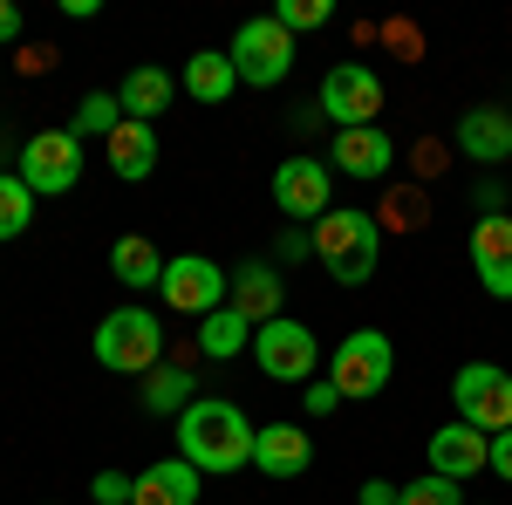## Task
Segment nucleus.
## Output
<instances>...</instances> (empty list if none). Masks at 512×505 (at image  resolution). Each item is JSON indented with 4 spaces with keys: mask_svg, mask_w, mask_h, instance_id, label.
Returning a JSON list of instances; mask_svg holds the SVG:
<instances>
[{
    "mask_svg": "<svg viewBox=\"0 0 512 505\" xmlns=\"http://www.w3.org/2000/svg\"><path fill=\"white\" fill-rule=\"evenodd\" d=\"M110 171H117L123 185H144V178L158 171V130L123 117L117 130H110Z\"/></svg>",
    "mask_w": 512,
    "mask_h": 505,
    "instance_id": "nucleus-20",
    "label": "nucleus"
},
{
    "mask_svg": "<svg viewBox=\"0 0 512 505\" xmlns=\"http://www.w3.org/2000/svg\"><path fill=\"white\" fill-rule=\"evenodd\" d=\"M96 362L110 369V376H151L164 362V321L151 308H117L96 321Z\"/></svg>",
    "mask_w": 512,
    "mask_h": 505,
    "instance_id": "nucleus-3",
    "label": "nucleus"
},
{
    "mask_svg": "<svg viewBox=\"0 0 512 505\" xmlns=\"http://www.w3.org/2000/svg\"><path fill=\"white\" fill-rule=\"evenodd\" d=\"M315 260L342 287H362L376 260H383V219L376 212H355V205H335L328 219H315Z\"/></svg>",
    "mask_w": 512,
    "mask_h": 505,
    "instance_id": "nucleus-2",
    "label": "nucleus"
},
{
    "mask_svg": "<svg viewBox=\"0 0 512 505\" xmlns=\"http://www.w3.org/2000/svg\"><path fill=\"white\" fill-rule=\"evenodd\" d=\"M315 253V233H301V226H287V233L274 239V267H301Z\"/></svg>",
    "mask_w": 512,
    "mask_h": 505,
    "instance_id": "nucleus-31",
    "label": "nucleus"
},
{
    "mask_svg": "<svg viewBox=\"0 0 512 505\" xmlns=\"http://www.w3.org/2000/svg\"><path fill=\"white\" fill-rule=\"evenodd\" d=\"M253 437H260V424H253L239 403L198 396L192 410L178 417V458L192 471H205V478H226V471L253 465Z\"/></svg>",
    "mask_w": 512,
    "mask_h": 505,
    "instance_id": "nucleus-1",
    "label": "nucleus"
},
{
    "mask_svg": "<svg viewBox=\"0 0 512 505\" xmlns=\"http://www.w3.org/2000/svg\"><path fill=\"white\" fill-rule=\"evenodd\" d=\"M451 403H458V424L485 430V437L512 430V376L499 362H465L451 376Z\"/></svg>",
    "mask_w": 512,
    "mask_h": 505,
    "instance_id": "nucleus-6",
    "label": "nucleus"
},
{
    "mask_svg": "<svg viewBox=\"0 0 512 505\" xmlns=\"http://www.w3.org/2000/svg\"><path fill=\"white\" fill-rule=\"evenodd\" d=\"M472 273L492 301H512V212H492L472 226Z\"/></svg>",
    "mask_w": 512,
    "mask_h": 505,
    "instance_id": "nucleus-13",
    "label": "nucleus"
},
{
    "mask_svg": "<svg viewBox=\"0 0 512 505\" xmlns=\"http://www.w3.org/2000/svg\"><path fill=\"white\" fill-rule=\"evenodd\" d=\"M171 96H178V76L171 69H130V76L117 82V103L130 123H158L164 110H171Z\"/></svg>",
    "mask_w": 512,
    "mask_h": 505,
    "instance_id": "nucleus-19",
    "label": "nucleus"
},
{
    "mask_svg": "<svg viewBox=\"0 0 512 505\" xmlns=\"http://www.w3.org/2000/svg\"><path fill=\"white\" fill-rule=\"evenodd\" d=\"M130 492H137V478H123V471H96L89 478V499L96 505H130Z\"/></svg>",
    "mask_w": 512,
    "mask_h": 505,
    "instance_id": "nucleus-30",
    "label": "nucleus"
},
{
    "mask_svg": "<svg viewBox=\"0 0 512 505\" xmlns=\"http://www.w3.org/2000/svg\"><path fill=\"white\" fill-rule=\"evenodd\" d=\"M274 205L287 219H328L335 212V171H328V157H287L274 171Z\"/></svg>",
    "mask_w": 512,
    "mask_h": 505,
    "instance_id": "nucleus-11",
    "label": "nucleus"
},
{
    "mask_svg": "<svg viewBox=\"0 0 512 505\" xmlns=\"http://www.w3.org/2000/svg\"><path fill=\"white\" fill-rule=\"evenodd\" d=\"M287 123H294V130H315V123H328V117H321V103H294Z\"/></svg>",
    "mask_w": 512,
    "mask_h": 505,
    "instance_id": "nucleus-36",
    "label": "nucleus"
},
{
    "mask_svg": "<svg viewBox=\"0 0 512 505\" xmlns=\"http://www.w3.org/2000/svg\"><path fill=\"white\" fill-rule=\"evenodd\" d=\"M485 458H492V437H485V430L458 424V417H451L444 430H431V471H437V478L465 485V478L485 471Z\"/></svg>",
    "mask_w": 512,
    "mask_h": 505,
    "instance_id": "nucleus-15",
    "label": "nucleus"
},
{
    "mask_svg": "<svg viewBox=\"0 0 512 505\" xmlns=\"http://www.w3.org/2000/svg\"><path fill=\"white\" fill-rule=\"evenodd\" d=\"M465 505H492V499H465Z\"/></svg>",
    "mask_w": 512,
    "mask_h": 505,
    "instance_id": "nucleus-38",
    "label": "nucleus"
},
{
    "mask_svg": "<svg viewBox=\"0 0 512 505\" xmlns=\"http://www.w3.org/2000/svg\"><path fill=\"white\" fill-rule=\"evenodd\" d=\"M342 410V389L335 383H308V417H335Z\"/></svg>",
    "mask_w": 512,
    "mask_h": 505,
    "instance_id": "nucleus-32",
    "label": "nucleus"
},
{
    "mask_svg": "<svg viewBox=\"0 0 512 505\" xmlns=\"http://www.w3.org/2000/svg\"><path fill=\"white\" fill-rule=\"evenodd\" d=\"M485 471H499V478L512 485V430H499V437H492V458H485Z\"/></svg>",
    "mask_w": 512,
    "mask_h": 505,
    "instance_id": "nucleus-34",
    "label": "nucleus"
},
{
    "mask_svg": "<svg viewBox=\"0 0 512 505\" xmlns=\"http://www.w3.org/2000/svg\"><path fill=\"white\" fill-rule=\"evenodd\" d=\"M35 226V192L21 185V171H0V246Z\"/></svg>",
    "mask_w": 512,
    "mask_h": 505,
    "instance_id": "nucleus-25",
    "label": "nucleus"
},
{
    "mask_svg": "<svg viewBox=\"0 0 512 505\" xmlns=\"http://www.w3.org/2000/svg\"><path fill=\"white\" fill-rule=\"evenodd\" d=\"M253 362H260L274 383H308L315 362H321V342H315V328H301L294 314H280L267 328H253Z\"/></svg>",
    "mask_w": 512,
    "mask_h": 505,
    "instance_id": "nucleus-10",
    "label": "nucleus"
},
{
    "mask_svg": "<svg viewBox=\"0 0 512 505\" xmlns=\"http://www.w3.org/2000/svg\"><path fill=\"white\" fill-rule=\"evenodd\" d=\"M192 403H198V376L185 362H158V369L144 376V410H151V417H185Z\"/></svg>",
    "mask_w": 512,
    "mask_h": 505,
    "instance_id": "nucleus-22",
    "label": "nucleus"
},
{
    "mask_svg": "<svg viewBox=\"0 0 512 505\" xmlns=\"http://www.w3.org/2000/svg\"><path fill=\"white\" fill-rule=\"evenodd\" d=\"M321 117L335 123V130H369L376 110H383V76L369 69V62H335L315 89Z\"/></svg>",
    "mask_w": 512,
    "mask_h": 505,
    "instance_id": "nucleus-7",
    "label": "nucleus"
},
{
    "mask_svg": "<svg viewBox=\"0 0 512 505\" xmlns=\"http://www.w3.org/2000/svg\"><path fill=\"white\" fill-rule=\"evenodd\" d=\"M308 465H315L308 430H294V424H260V437H253V471H267V478H301Z\"/></svg>",
    "mask_w": 512,
    "mask_h": 505,
    "instance_id": "nucleus-17",
    "label": "nucleus"
},
{
    "mask_svg": "<svg viewBox=\"0 0 512 505\" xmlns=\"http://www.w3.org/2000/svg\"><path fill=\"white\" fill-rule=\"evenodd\" d=\"M117 123H123L117 89H89V96L76 103V123H69V130H76V137H103V144H110V130H117Z\"/></svg>",
    "mask_w": 512,
    "mask_h": 505,
    "instance_id": "nucleus-26",
    "label": "nucleus"
},
{
    "mask_svg": "<svg viewBox=\"0 0 512 505\" xmlns=\"http://www.w3.org/2000/svg\"><path fill=\"white\" fill-rule=\"evenodd\" d=\"M280 301H287V273L274 260H239L233 267V287H226V308L233 314H246L253 328H267V321H280Z\"/></svg>",
    "mask_w": 512,
    "mask_h": 505,
    "instance_id": "nucleus-12",
    "label": "nucleus"
},
{
    "mask_svg": "<svg viewBox=\"0 0 512 505\" xmlns=\"http://www.w3.org/2000/svg\"><path fill=\"white\" fill-rule=\"evenodd\" d=\"M355 499H362V505H396V485H390V478H369Z\"/></svg>",
    "mask_w": 512,
    "mask_h": 505,
    "instance_id": "nucleus-35",
    "label": "nucleus"
},
{
    "mask_svg": "<svg viewBox=\"0 0 512 505\" xmlns=\"http://www.w3.org/2000/svg\"><path fill=\"white\" fill-rule=\"evenodd\" d=\"M239 89V69L226 48H198V55H185V96L192 103H226Z\"/></svg>",
    "mask_w": 512,
    "mask_h": 505,
    "instance_id": "nucleus-21",
    "label": "nucleus"
},
{
    "mask_svg": "<svg viewBox=\"0 0 512 505\" xmlns=\"http://www.w3.org/2000/svg\"><path fill=\"white\" fill-rule=\"evenodd\" d=\"M21 35V7H14V0H0V41H14Z\"/></svg>",
    "mask_w": 512,
    "mask_h": 505,
    "instance_id": "nucleus-37",
    "label": "nucleus"
},
{
    "mask_svg": "<svg viewBox=\"0 0 512 505\" xmlns=\"http://www.w3.org/2000/svg\"><path fill=\"white\" fill-rule=\"evenodd\" d=\"M458 151L472 157V164H506L512 157V110L499 103H478L458 117Z\"/></svg>",
    "mask_w": 512,
    "mask_h": 505,
    "instance_id": "nucleus-16",
    "label": "nucleus"
},
{
    "mask_svg": "<svg viewBox=\"0 0 512 505\" xmlns=\"http://www.w3.org/2000/svg\"><path fill=\"white\" fill-rule=\"evenodd\" d=\"M226 287H233V273L219 267V260H205V253H178V260H164V308L171 314H192V321H205V314L226 308Z\"/></svg>",
    "mask_w": 512,
    "mask_h": 505,
    "instance_id": "nucleus-8",
    "label": "nucleus"
},
{
    "mask_svg": "<svg viewBox=\"0 0 512 505\" xmlns=\"http://www.w3.org/2000/svg\"><path fill=\"white\" fill-rule=\"evenodd\" d=\"M82 178V137L76 130H35L21 144V185L35 198H62Z\"/></svg>",
    "mask_w": 512,
    "mask_h": 505,
    "instance_id": "nucleus-9",
    "label": "nucleus"
},
{
    "mask_svg": "<svg viewBox=\"0 0 512 505\" xmlns=\"http://www.w3.org/2000/svg\"><path fill=\"white\" fill-rule=\"evenodd\" d=\"M198 349L212 355V362H233L239 349H253V321L233 308H219V314H205L198 321Z\"/></svg>",
    "mask_w": 512,
    "mask_h": 505,
    "instance_id": "nucleus-24",
    "label": "nucleus"
},
{
    "mask_svg": "<svg viewBox=\"0 0 512 505\" xmlns=\"http://www.w3.org/2000/svg\"><path fill=\"white\" fill-rule=\"evenodd\" d=\"M274 21L287 35H308V28H328V21H335V7H328V0H280Z\"/></svg>",
    "mask_w": 512,
    "mask_h": 505,
    "instance_id": "nucleus-27",
    "label": "nucleus"
},
{
    "mask_svg": "<svg viewBox=\"0 0 512 505\" xmlns=\"http://www.w3.org/2000/svg\"><path fill=\"white\" fill-rule=\"evenodd\" d=\"M396 505H465V499H458V485H451V478L424 471L417 485H403V492H396Z\"/></svg>",
    "mask_w": 512,
    "mask_h": 505,
    "instance_id": "nucleus-28",
    "label": "nucleus"
},
{
    "mask_svg": "<svg viewBox=\"0 0 512 505\" xmlns=\"http://www.w3.org/2000/svg\"><path fill=\"white\" fill-rule=\"evenodd\" d=\"M110 273H117L130 294H137V287H158V280H164V253L144 233H123L117 246H110Z\"/></svg>",
    "mask_w": 512,
    "mask_h": 505,
    "instance_id": "nucleus-23",
    "label": "nucleus"
},
{
    "mask_svg": "<svg viewBox=\"0 0 512 505\" xmlns=\"http://www.w3.org/2000/svg\"><path fill=\"white\" fill-rule=\"evenodd\" d=\"M396 164V137L383 123H369V130H335V144H328V171H342V178H383Z\"/></svg>",
    "mask_w": 512,
    "mask_h": 505,
    "instance_id": "nucleus-14",
    "label": "nucleus"
},
{
    "mask_svg": "<svg viewBox=\"0 0 512 505\" xmlns=\"http://www.w3.org/2000/svg\"><path fill=\"white\" fill-rule=\"evenodd\" d=\"M198 478H205V471H192L185 458H158V465L137 471L130 505H198Z\"/></svg>",
    "mask_w": 512,
    "mask_h": 505,
    "instance_id": "nucleus-18",
    "label": "nucleus"
},
{
    "mask_svg": "<svg viewBox=\"0 0 512 505\" xmlns=\"http://www.w3.org/2000/svg\"><path fill=\"white\" fill-rule=\"evenodd\" d=\"M396 376V342L383 328H349L335 355H328V383L342 389V403H362V396H383Z\"/></svg>",
    "mask_w": 512,
    "mask_h": 505,
    "instance_id": "nucleus-4",
    "label": "nucleus"
},
{
    "mask_svg": "<svg viewBox=\"0 0 512 505\" xmlns=\"http://www.w3.org/2000/svg\"><path fill=\"white\" fill-rule=\"evenodd\" d=\"M383 219H390L396 233H417V226H424V192H403V185H396L390 205H383Z\"/></svg>",
    "mask_w": 512,
    "mask_h": 505,
    "instance_id": "nucleus-29",
    "label": "nucleus"
},
{
    "mask_svg": "<svg viewBox=\"0 0 512 505\" xmlns=\"http://www.w3.org/2000/svg\"><path fill=\"white\" fill-rule=\"evenodd\" d=\"M233 69L246 89H280V82L294 76V35L280 28L274 14H253V21H239V35H233Z\"/></svg>",
    "mask_w": 512,
    "mask_h": 505,
    "instance_id": "nucleus-5",
    "label": "nucleus"
},
{
    "mask_svg": "<svg viewBox=\"0 0 512 505\" xmlns=\"http://www.w3.org/2000/svg\"><path fill=\"white\" fill-rule=\"evenodd\" d=\"M383 35H390V48L403 55V62H417V48H424V41H417V28H410V21H390Z\"/></svg>",
    "mask_w": 512,
    "mask_h": 505,
    "instance_id": "nucleus-33",
    "label": "nucleus"
}]
</instances>
